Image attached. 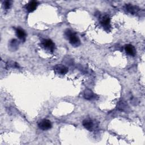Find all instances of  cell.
<instances>
[{"instance_id":"7","label":"cell","mask_w":145,"mask_h":145,"mask_svg":"<svg viewBox=\"0 0 145 145\" xmlns=\"http://www.w3.org/2000/svg\"><path fill=\"white\" fill-rule=\"evenodd\" d=\"M82 124L83 125V126L88 130H92L93 128V122L92 120H91L90 119H85L83 121Z\"/></svg>"},{"instance_id":"1","label":"cell","mask_w":145,"mask_h":145,"mask_svg":"<svg viewBox=\"0 0 145 145\" xmlns=\"http://www.w3.org/2000/svg\"><path fill=\"white\" fill-rule=\"evenodd\" d=\"M65 35L69 40L70 43L74 46H78L80 44V41L76 35L75 33L73 32L70 29H67L65 31Z\"/></svg>"},{"instance_id":"4","label":"cell","mask_w":145,"mask_h":145,"mask_svg":"<svg viewBox=\"0 0 145 145\" xmlns=\"http://www.w3.org/2000/svg\"><path fill=\"white\" fill-rule=\"evenodd\" d=\"M54 70L56 72H57L59 74L64 75V74H66L68 72L69 69L65 65H57L54 67Z\"/></svg>"},{"instance_id":"10","label":"cell","mask_w":145,"mask_h":145,"mask_svg":"<svg viewBox=\"0 0 145 145\" xmlns=\"http://www.w3.org/2000/svg\"><path fill=\"white\" fill-rule=\"evenodd\" d=\"M95 94L92 92V91L89 89H86L84 92V97L87 100L93 99L95 97Z\"/></svg>"},{"instance_id":"3","label":"cell","mask_w":145,"mask_h":145,"mask_svg":"<svg viewBox=\"0 0 145 145\" xmlns=\"http://www.w3.org/2000/svg\"><path fill=\"white\" fill-rule=\"evenodd\" d=\"M52 125L51 122L46 119H44L40 121L38 123V127L39 129L42 130H47L51 129Z\"/></svg>"},{"instance_id":"13","label":"cell","mask_w":145,"mask_h":145,"mask_svg":"<svg viewBox=\"0 0 145 145\" xmlns=\"http://www.w3.org/2000/svg\"><path fill=\"white\" fill-rule=\"evenodd\" d=\"M117 107L119 110H122V111H126L129 108L127 104L125 101H120L118 103V104L117 105Z\"/></svg>"},{"instance_id":"6","label":"cell","mask_w":145,"mask_h":145,"mask_svg":"<svg viewBox=\"0 0 145 145\" xmlns=\"http://www.w3.org/2000/svg\"><path fill=\"white\" fill-rule=\"evenodd\" d=\"M37 5H38V2L37 1H31L27 5L26 9L29 12H33V11H35L36 9Z\"/></svg>"},{"instance_id":"14","label":"cell","mask_w":145,"mask_h":145,"mask_svg":"<svg viewBox=\"0 0 145 145\" xmlns=\"http://www.w3.org/2000/svg\"><path fill=\"white\" fill-rule=\"evenodd\" d=\"M12 5V1H5L3 3V6L4 8L6 10L9 9Z\"/></svg>"},{"instance_id":"15","label":"cell","mask_w":145,"mask_h":145,"mask_svg":"<svg viewBox=\"0 0 145 145\" xmlns=\"http://www.w3.org/2000/svg\"><path fill=\"white\" fill-rule=\"evenodd\" d=\"M7 66L8 67H15V68H18L19 67V65L13 61H11V62H8L7 63Z\"/></svg>"},{"instance_id":"5","label":"cell","mask_w":145,"mask_h":145,"mask_svg":"<svg viewBox=\"0 0 145 145\" xmlns=\"http://www.w3.org/2000/svg\"><path fill=\"white\" fill-rule=\"evenodd\" d=\"M126 53L131 56H135L136 54V50L135 47L131 44H127L125 46Z\"/></svg>"},{"instance_id":"2","label":"cell","mask_w":145,"mask_h":145,"mask_svg":"<svg viewBox=\"0 0 145 145\" xmlns=\"http://www.w3.org/2000/svg\"><path fill=\"white\" fill-rule=\"evenodd\" d=\"M42 46L47 50L53 52L55 48L54 43L50 39H44L41 41Z\"/></svg>"},{"instance_id":"11","label":"cell","mask_w":145,"mask_h":145,"mask_svg":"<svg viewBox=\"0 0 145 145\" xmlns=\"http://www.w3.org/2000/svg\"><path fill=\"white\" fill-rule=\"evenodd\" d=\"M101 24L105 27H108L110 24V18L108 15H104L101 18Z\"/></svg>"},{"instance_id":"8","label":"cell","mask_w":145,"mask_h":145,"mask_svg":"<svg viewBox=\"0 0 145 145\" xmlns=\"http://www.w3.org/2000/svg\"><path fill=\"white\" fill-rule=\"evenodd\" d=\"M16 33L18 37L20 40H21L23 41H24L25 40L26 33L24 29H23L21 28H17L16 29Z\"/></svg>"},{"instance_id":"12","label":"cell","mask_w":145,"mask_h":145,"mask_svg":"<svg viewBox=\"0 0 145 145\" xmlns=\"http://www.w3.org/2000/svg\"><path fill=\"white\" fill-rule=\"evenodd\" d=\"M9 48L12 50H16L19 45V42L16 39H12L9 43Z\"/></svg>"},{"instance_id":"9","label":"cell","mask_w":145,"mask_h":145,"mask_svg":"<svg viewBox=\"0 0 145 145\" xmlns=\"http://www.w3.org/2000/svg\"><path fill=\"white\" fill-rule=\"evenodd\" d=\"M125 10L129 13L134 14L139 10V8L138 7L135 6H133L131 4H126L125 6Z\"/></svg>"}]
</instances>
